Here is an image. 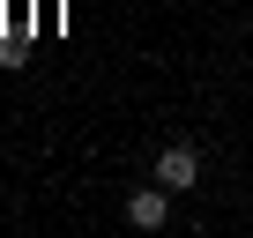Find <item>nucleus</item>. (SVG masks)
I'll return each instance as SVG.
<instances>
[{
    "label": "nucleus",
    "instance_id": "1",
    "mask_svg": "<svg viewBox=\"0 0 253 238\" xmlns=\"http://www.w3.org/2000/svg\"><path fill=\"white\" fill-rule=\"evenodd\" d=\"M194 179H201V149H194V142L157 149V186H171V194H179V186H194Z\"/></svg>",
    "mask_w": 253,
    "mask_h": 238
},
{
    "label": "nucleus",
    "instance_id": "2",
    "mask_svg": "<svg viewBox=\"0 0 253 238\" xmlns=\"http://www.w3.org/2000/svg\"><path fill=\"white\" fill-rule=\"evenodd\" d=\"M164 216H171V186H134L126 194V223L134 231H164Z\"/></svg>",
    "mask_w": 253,
    "mask_h": 238
}]
</instances>
